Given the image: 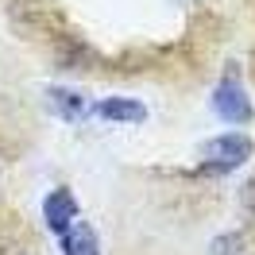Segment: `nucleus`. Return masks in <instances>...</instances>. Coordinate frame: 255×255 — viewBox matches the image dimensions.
<instances>
[{"instance_id":"nucleus-1","label":"nucleus","mask_w":255,"mask_h":255,"mask_svg":"<svg viewBox=\"0 0 255 255\" xmlns=\"http://www.w3.org/2000/svg\"><path fill=\"white\" fill-rule=\"evenodd\" d=\"M252 159V139H244V135H221V139H213L205 143V162H201V178H213V174H224V170H236L244 162Z\"/></svg>"},{"instance_id":"nucleus-3","label":"nucleus","mask_w":255,"mask_h":255,"mask_svg":"<svg viewBox=\"0 0 255 255\" xmlns=\"http://www.w3.org/2000/svg\"><path fill=\"white\" fill-rule=\"evenodd\" d=\"M93 112L105 116V120H116V124H139V120H147V105L128 101V97H105V101H97Z\"/></svg>"},{"instance_id":"nucleus-2","label":"nucleus","mask_w":255,"mask_h":255,"mask_svg":"<svg viewBox=\"0 0 255 255\" xmlns=\"http://www.w3.org/2000/svg\"><path fill=\"white\" fill-rule=\"evenodd\" d=\"M213 109H217L221 120H232V124H248L252 120V101L240 89L236 66H228V81H221V89L213 93Z\"/></svg>"},{"instance_id":"nucleus-5","label":"nucleus","mask_w":255,"mask_h":255,"mask_svg":"<svg viewBox=\"0 0 255 255\" xmlns=\"http://www.w3.org/2000/svg\"><path fill=\"white\" fill-rule=\"evenodd\" d=\"M62 255H101V248H97V232L89 228V224L74 221L62 232Z\"/></svg>"},{"instance_id":"nucleus-4","label":"nucleus","mask_w":255,"mask_h":255,"mask_svg":"<svg viewBox=\"0 0 255 255\" xmlns=\"http://www.w3.org/2000/svg\"><path fill=\"white\" fill-rule=\"evenodd\" d=\"M43 217H47V224L62 236L66 228L74 224V217H78V205H74V193L70 190H54L47 197V205H43Z\"/></svg>"},{"instance_id":"nucleus-6","label":"nucleus","mask_w":255,"mask_h":255,"mask_svg":"<svg viewBox=\"0 0 255 255\" xmlns=\"http://www.w3.org/2000/svg\"><path fill=\"white\" fill-rule=\"evenodd\" d=\"M50 101H54V105L62 109V116H70V120H78L81 109H85V105H81V97L78 93H66V89H50Z\"/></svg>"},{"instance_id":"nucleus-7","label":"nucleus","mask_w":255,"mask_h":255,"mask_svg":"<svg viewBox=\"0 0 255 255\" xmlns=\"http://www.w3.org/2000/svg\"><path fill=\"white\" fill-rule=\"evenodd\" d=\"M236 248H240V240L228 236V240H217V248H213V252H217V255H236Z\"/></svg>"}]
</instances>
